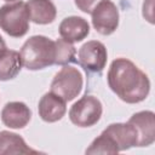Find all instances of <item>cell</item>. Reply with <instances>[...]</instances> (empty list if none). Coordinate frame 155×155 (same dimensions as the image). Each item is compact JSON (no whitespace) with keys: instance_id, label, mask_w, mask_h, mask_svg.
Listing matches in <instances>:
<instances>
[{"instance_id":"cell-1","label":"cell","mask_w":155,"mask_h":155,"mask_svg":"<svg viewBox=\"0 0 155 155\" xmlns=\"http://www.w3.org/2000/svg\"><path fill=\"white\" fill-rule=\"evenodd\" d=\"M107 80L110 90L128 104L144 101L150 91L147 74L127 58H116L111 62Z\"/></svg>"},{"instance_id":"cell-2","label":"cell","mask_w":155,"mask_h":155,"mask_svg":"<svg viewBox=\"0 0 155 155\" xmlns=\"http://www.w3.org/2000/svg\"><path fill=\"white\" fill-rule=\"evenodd\" d=\"M22 65L28 70H40L56 62V42L44 35L29 38L21 48Z\"/></svg>"},{"instance_id":"cell-3","label":"cell","mask_w":155,"mask_h":155,"mask_svg":"<svg viewBox=\"0 0 155 155\" xmlns=\"http://www.w3.org/2000/svg\"><path fill=\"white\" fill-rule=\"evenodd\" d=\"M29 11L22 0L0 7V28L12 38H22L29 30Z\"/></svg>"},{"instance_id":"cell-4","label":"cell","mask_w":155,"mask_h":155,"mask_svg":"<svg viewBox=\"0 0 155 155\" xmlns=\"http://www.w3.org/2000/svg\"><path fill=\"white\" fill-rule=\"evenodd\" d=\"M82 75L78 68L64 65L51 82V92L62 97L65 102L73 101L82 90Z\"/></svg>"},{"instance_id":"cell-5","label":"cell","mask_w":155,"mask_h":155,"mask_svg":"<svg viewBox=\"0 0 155 155\" xmlns=\"http://www.w3.org/2000/svg\"><path fill=\"white\" fill-rule=\"evenodd\" d=\"M102 113L101 101L94 96L86 94L71 105L69 119L78 127H91L99 121Z\"/></svg>"},{"instance_id":"cell-6","label":"cell","mask_w":155,"mask_h":155,"mask_svg":"<svg viewBox=\"0 0 155 155\" xmlns=\"http://www.w3.org/2000/svg\"><path fill=\"white\" fill-rule=\"evenodd\" d=\"M108 59V52L101 41L91 40L85 42L78 52L79 64L85 69L86 73H102L105 68Z\"/></svg>"},{"instance_id":"cell-7","label":"cell","mask_w":155,"mask_h":155,"mask_svg":"<svg viewBox=\"0 0 155 155\" xmlns=\"http://www.w3.org/2000/svg\"><path fill=\"white\" fill-rule=\"evenodd\" d=\"M92 25L102 35L113 34L119 25V10L110 0H102L91 12Z\"/></svg>"},{"instance_id":"cell-8","label":"cell","mask_w":155,"mask_h":155,"mask_svg":"<svg viewBox=\"0 0 155 155\" xmlns=\"http://www.w3.org/2000/svg\"><path fill=\"white\" fill-rule=\"evenodd\" d=\"M128 124L137 132V147H149L155 140V114L150 110H143L133 114Z\"/></svg>"},{"instance_id":"cell-9","label":"cell","mask_w":155,"mask_h":155,"mask_svg":"<svg viewBox=\"0 0 155 155\" xmlns=\"http://www.w3.org/2000/svg\"><path fill=\"white\" fill-rule=\"evenodd\" d=\"M31 119L29 107L23 102H8L1 110V121L10 128H23Z\"/></svg>"},{"instance_id":"cell-10","label":"cell","mask_w":155,"mask_h":155,"mask_svg":"<svg viewBox=\"0 0 155 155\" xmlns=\"http://www.w3.org/2000/svg\"><path fill=\"white\" fill-rule=\"evenodd\" d=\"M67 102L53 92L45 93L39 101L38 110L40 117L46 122L59 121L67 111Z\"/></svg>"},{"instance_id":"cell-11","label":"cell","mask_w":155,"mask_h":155,"mask_svg":"<svg viewBox=\"0 0 155 155\" xmlns=\"http://www.w3.org/2000/svg\"><path fill=\"white\" fill-rule=\"evenodd\" d=\"M103 132L113 139L119 151H124L132 147H137V132L134 127L128 122L110 124Z\"/></svg>"},{"instance_id":"cell-12","label":"cell","mask_w":155,"mask_h":155,"mask_svg":"<svg viewBox=\"0 0 155 155\" xmlns=\"http://www.w3.org/2000/svg\"><path fill=\"white\" fill-rule=\"evenodd\" d=\"M59 35L69 42H79L84 40L90 33V24L87 21L79 16L65 17L59 24Z\"/></svg>"},{"instance_id":"cell-13","label":"cell","mask_w":155,"mask_h":155,"mask_svg":"<svg viewBox=\"0 0 155 155\" xmlns=\"http://www.w3.org/2000/svg\"><path fill=\"white\" fill-rule=\"evenodd\" d=\"M30 21L36 24H50L56 19L57 8L51 0H28Z\"/></svg>"},{"instance_id":"cell-14","label":"cell","mask_w":155,"mask_h":155,"mask_svg":"<svg viewBox=\"0 0 155 155\" xmlns=\"http://www.w3.org/2000/svg\"><path fill=\"white\" fill-rule=\"evenodd\" d=\"M27 145L24 139L17 133L10 131H0V155H16V154H38Z\"/></svg>"},{"instance_id":"cell-15","label":"cell","mask_w":155,"mask_h":155,"mask_svg":"<svg viewBox=\"0 0 155 155\" xmlns=\"http://www.w3.org/2000/svg\"><path fill=\"white\" fill-rule=\"evenodd\" d=\"M22 68V59L19 52L15 50L4 48L0 51V80L7 81L15 79Z\"/></svg>"},{"instance_id":"cell-16","label":"cell","mask_w":155,"mask_h":155,"mask_svg":"<svg viewBox=\"0 0 155 155\" xmlns=\"http://www.w3.org/2000/svg\"><path fill=\"white\" fill-rule=\"evenodd\" d=\"M56 62L57 65H68L69 63L76 62L75 54L76 50L74 45L69 41H65L64 39H57L56 41Z\"/></svg>"},{"instance_id":"cell-17","label":"cell","mask_w":155,"mask_h":155,"mask_svg":"<svg viewBox=\"0 0 155 155\" xmlns=\"http://www.w3.org/2000/svg\"><path fill=\"white\" fill-rule=\"evenodd\" d=\"M102 0H75V5L79 10L85 13H91L92 10L101 2Z\"/></svg>"},{"instance_id":"cell-18","label":"cell","mask_w":155,"mask_h":155,"mask_svg":"<svg viewBox=\"0 0 155 155\" xmlns=\"http://www.w3.org/2000/svg\"><path fill=\"white\" fill-rule=\"evenodd\" d=\"M4 48H6V44H5L4 39H2V36L0 35V51H1V50H4Z\"/></svg>"},{"instance_id":"cell-19","label":"cell","mask_w":155,"mask_h":155,"mask_svg":"<svg viewBox=\"0 0 155 155\" xmlns=\"http://www.w3.org/2000/svg\"><path fill=\"white\" fill-rule=\"evenodd\" d=\"M5 1H8V2H12V1H16V0H5Z\"/></svg>"}]
</instances>
